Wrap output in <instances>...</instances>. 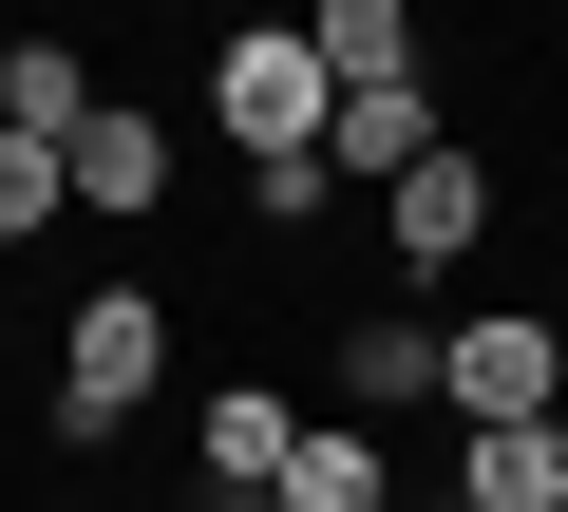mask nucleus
Instances as JSON below:
<instances>
[{"label": "nucleus", "instance_id": "obj_1", "mask_svg": "<svg viewBox=\"0 0 568 512\" xmlns=\"http://www.w3.org/2000/svg\"><path fill=\"white\" fill-rule=\"evenodd\" d=\"M436 418H455V436L568 418V323H530V304H474V323H436Z\"/></svg>", "mask_w": 568, "mask_h": 512}, {"label": "nucleus", "instance_id": "obj_2", "mask_svg": "<svg viewBox=\"0 0 568 512\" xmlns=\"http://www.w3.org/2000/svg\"><path fill=\"white\" fill-rule=\"evenodd\" d=\"M171 380V304L152 285H95L77 323H58V436L95 455V436H133V399Z\"/></svg>", "mask_w": 568, "mask_h": 512}, {"label": "nucleus", "instance_id": "obj_3", "mask_svg": "<svg viewBox=\"0 0 568 512\" xmlns=\"http://www.w3.org/2000/svg\"><path fill=\"white\" fill-rule=\"evenodd\" d=\"M323 114H342V77L304 58V20H265V39H227V58H209V133H227L246 171L323 152Z\"/></svg>", "mask_w": 568, "mask_h": 512}, {"label": "nucleus", "instance_id": "obj_4", "mask_svg": "<svg viewBox=\"0 0 568 512\" xmlns=\"http://www.w3.org/2000/svg\"><path fill=\"white\" fill-rule=\"evenodd\" d=\"M379 247H398V267H417V285H455V267H474V247H493V171H474V152L436 133V152H417V171L379 190Z\"/></svg>", "mask_w": 568, "mask_h": 512}, {"label": "nucleus", "instance_id": "obj_5", "mask_svg": "<svg viewBox=\"0 0 568 512\" xmlns=\"http://www.w3.org/2000/svg\"><path fill=\"white\" fill-rule=\"evenodd\" d=\"M190 436H209V493H246V512H265V493H284V455H304V399H284V380H227Z\"/></svg>", "mask_w": 568, "mask_h": 512}, {"label": "nucleus", "instance_id": "obj_6", "mask_svg": "<svg viewBox=\"0 0 568 512\" xmlns=\"http://www.w3.org/2000/svg\"><path fill=\"white\" fill-rule=\"evenodd\" d=\"M58 171H77V209H152V190H171V114H133V96H95Z\"/></svg>", "mask_w": 568, "mask_h": 512}, {"label": "nucleus", "instance_id": "obj_7", "mask_svg": "<svg viewBox=\"0 0 568 512\" xmlns=\"http://www.w3.org/2000/svg\"><path fill=\"white\" fill-rule=\"evenodd\" d=\"M455 512H568V418H511V436H455Z\"/></svg>", "mask_w": 568, "mask_h": 512}, {"label": "nucleus", "instance_id": "obj_8", "mask_svg": "<svg viewBox=\"0 0 568 512\" xmlns=\"http://www.w3.org/2000/svg\"><path fill=\"white\" fill-rule=\"evenodd\" d=\"M77 114H95V58H77V39H0V133L77 152Z\"/></svg>", "mask_w": 568, "mask_h": 512}, {"label": "nucleus", "instance_id": "obj_9", "mask_svg": "<svg viewBox=\"0 0 568 512\" xmlns=\"http://www.w3.org/2000/svg\"><path fill=\"white\" fill-rule=\"evenodd\" d=\"M265 512H398V474H379V436L361 418H304V455H284V493Z\"/></svg>", "mask_w": 568, "mask_h": 512}, {"label": "nucleus", "instance_id": "obj_10", "mask_svg": "<svg viewBox=\"0 0 568 512\" xmlns=\"http://www.w3.org/2000/svg\"><path fill=\"white\" fill-rule=\"evenodd\" d=\"M304 58H323L342 96H379V77H417V20H398V0H323V20H304Z\"/></svg>", "mask_w": 568, "mask_h": 512}, {"label": "nucleus", "instance_id": "obj_11", "mask_svg": "<svg viewBox=\"0 0 568 512\" xmlns=\"http://www.w3.org/2000/svg\"><path fill=\"white\" fill-rule=\"evenodd\" d=\"M342 399H361V418L436 399V323H342Z\"/></svg>", "mask_w": 568, "mask_h": 512}, {"label": "nucleus", "instance_id": "obj_12", "mask_svg": "<svg viewBox=\"0 0 568 512\" xmlns=\"http://www.w3.org/2000/svg\"><path fill=\"white\" fill-rule=\"evenodd\" d=\"M58 209H77V171H58L39 133H0V247H20V228H58Z\"/></svg>", "mask_w": 568, "mask_h": 512}]
</instances>
